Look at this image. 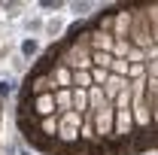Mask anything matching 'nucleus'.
Segmentation results:
<instances>
[{"label": "nucleus", "instance_id": "obj_1", "mask_svg": "<svg viewBox=\"0 0 158 155\" xmlns=\"http://www.w3.org/2000/svg\"><path fill=\"white\" fill-rule=\"evenodd\" d=\"M37 49H40V46H37V40H24V43H21V55H27V58H31Z\"/></svg>", "mask_w": 158, "mask_h": 155}, {"label": "nucleus", "instance_id": "obj_2", "mask_svg": "<svg viewBox=\"0 0 158 155\" xmlns=\"http://www.w3.org/2000/svg\"><path fill=\"white\" fill-rule=\"evenodd\" d=\"M12 91H15V82H12V79H3V82H0V97L12 94Z\"/></svg>", "mask_w": 158, "mask_h": 155}]
</instances>
